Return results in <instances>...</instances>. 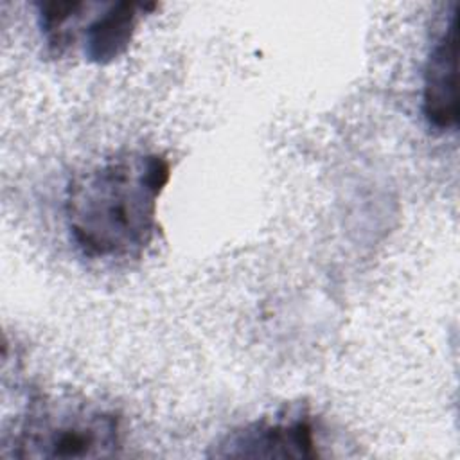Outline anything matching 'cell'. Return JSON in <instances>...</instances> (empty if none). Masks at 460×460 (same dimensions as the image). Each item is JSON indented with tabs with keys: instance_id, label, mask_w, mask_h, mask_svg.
I'll return each mask as SVG.
<instances>
[{
	"instance_id": "6da1fadb",
	"label": "cell",
	"mask_w": 460,
	"mask_h": 460,
	"mask_svg": "<svg viewBox=\"0 0 460 460\" xmlns=\"http://www.w3.org/2000/svg\"><path fill=\"white\" fill-rule=\"evenodd\" d=\"M169 178V160L149 151H124L77 174L66 187L65 219L79 253L99 262L140 259L158 232Z\"/></svg>"
},
{
	"instance_id": "7a4b0ae2",
	"label": "cell",
	"mask_w": 460,
	"mask_h": 460,
	"mask_svg": "<svg viewBox=\"0 0 460 460\" xmlns=\"http://www.w3.org/2000/svg\"><path fill=\"white\" fill-rule=\"evenodd\" d=\"M13 458H101L122 447V417L83 395H34L5 438Z\"/></svg>"
},
{
	"instance_id": "3957f363",
	"label": "cell",
	"mask_w": 460,
	"mask_h": 460,
	"mask_svg": "<svg viewBox=\"0 0 460 460\" xmlns=\"http://www.w3.org/2000/svg\"><path fill=\"white\" fill-rule=\"evenodd\" d=\"M318 422L307 406H286L226 433L214 447L219 458H316Z\"/></svg>"
},
{
	"instance_id": "277c9868",
	"label": "cell",
	"mask_w": 460,
	"mask_h": 460,
	"mask_svg": "<svg viewBox=\"0 0 460 460\" xmlns=\"http://www.w3.org/2000/svg\"><path fill=\"white\" fill-rule=\"evenodd\" d=\"M422 113L429 128L449 131L456 128V4L435 36L422 77Z\"/></svg>"
},
{
	"instance_id": "5b68a950",
	"label": "cell",
	"mask_w": 460,
	"mask_h": 460,
	"mask_svg": "<svg viewBox=\"0 0 460 460\" xmlns=\"http://www.w3.org/2000/svg\"><path fill=\"white\" fill-rule=\"evenodd\" d=\"M156 7L158 4L155 2H101L95 16L81 25L86 59L106 65L120 58L128 50L140 20Z\"/></svg>"
},
{
	"instance_id": "8992f818",
	"label": "cell",
	"mask_w": 460,
	"mask_h": 460,
	"mask_svg": "<svg viewBox=\"0 0 460 460\" xmlns=\"http://www.w3.org/2000/svg\"><path fill=\"white\" fill-rule=\"evenodd\" d=\"M90 2H38V23L52 56L65 54L75 45Z\"/></svg>"
}]
</instances>
